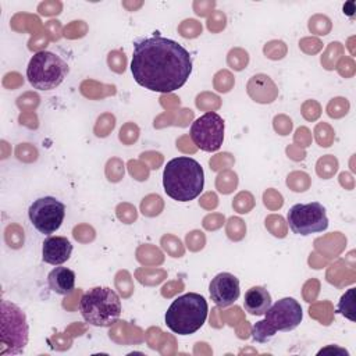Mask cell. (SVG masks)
Masks as SVG:
<instances>
[{
	"instance_id": "obj_2",
	"label": "cell",
	"mask_w": 356,
	"mask_h": 356,
	"mask_svg": "<svg viewBox=\"0 0 356 356\" xmlns=\"http://www.w3.org/2000/svg\"><path fill=\"white\" fill-rule=\"evenodd\" d=\"M204 185V172L195 159L179 156L171 159L163 171L165 193L178 202H189L200 195Z\"/></svg>"
},
{
	"instance_id": "obj_13",
	"label": "cell",
	"mask_w": 356,
	"mask_h": 356,
	"mask_svg": "<svg viewBox=\"0 0 356 356\" xmlns=\"http://www.w3.org/2000/svg\"><path fill=\"white\" fill-rule=\"evenodd\" d=\"M271 306V295L263 286H252L245 292L243 307L252 316H264Z\"/></svg>"
},
{
	"instance_id": "obj_15",
	"label": "cell",
	"mask_w": 356,
	"mask_h": 356,
	"mask_svg": "<svg viewBox=\"0 0 356 356\" xmlns=\"http://www.w3.org/2000/svg\"><path fill=\"white\" fill-rule=\"evenodd\" d=\"M337 313L355 321V288H349L339 299Z\"/></svg>"
},
{
	"instance_id": "obj_1",
	"label": "cell",
	"mask_w": 356,
	"mask_h": 356,
	"mask_svg": "<svg viewBox=\"0 0 356 356\" xmlns=\"http://www.w3.org/2000/svg\"><path fill=\"white\" fill-rule=\"evenodd\" d=\"M131 72L145 89L170 93L186 83L192 72V56L172 39L157 35L143 38L134 44Z\"/></svg>"
},
{
	"instance_id": "obj_11",
	"label": "cell",
	"mask_w": 356,
	"mask_h": 356,
	"mask_svg": "<svg viewBox=\"0 0 356 356\" xmlns=\"http://www.w3.org/2000/svg\"><path fill=\"white\" fill-rule=\"evenodd\" d=\"M209 292L217 307H227L239 298V280L231 273H218L210 281Z\"/></svg>"
},
{
	"instance_id": "obj_14",
	"label": "cell",
	"mask_w": 356,
	"mask_h": 356,
	"mask_svg": "<svg viewBox=\"0 0 356 356\" xmlns=\"http://www.w3.org/2000/svg\"><path fill=\"white\" fill-rule=\"evenodd\" d=\"M49 288L58 295H68L75 288V273L67 267H54L47 275Z\"/></svg>"
},
{
	"instance_id": "obj_5",
	"label": "cell",
	"mask_w": 356,
	"mask_h": 356,
	"mask_svg": "<svg viewBox=\"0 0 356 356\" xmlns=\"http://www.w3.org/2000/svg\"><path fill=\"white\" fill-rule=\"evenodd\" d=\"M1 330H0V356L19 355L28 343L29 327L25 313L14 303L1 300Z\"/></svg>"
},
{
	"instance_id": "obj_9",
	"label": "cell",
	"mask_w": 356,
	"mask_h": 356,
	"mask_svg": "<svg viewBox=\"0 0 356 356\" xmlns=\"http://www.w3.org/2000/svg\"><path fill=\"white\" fill-rule=\"evenodd\" d=\"M32 225L44 235L56 232L64 220L65 204L53 196H43L36 199L28 210Z\"/></svg>"
},
{
	"instance_id": "obj_7",
	"label": "cell",
	"mask_w": 356,
	"mask_h": 356,
	"mask_svg": "<svg viewBox=\"0 0 356 356\" xmlns=\"http://www.w3.org/2000/svg\"><path fill=\"white\" fill-rule=\"evenodd\" d=\"M289 228L298 235H312L323 232L328 227L325 207L318 202L293 204L286 216Z\"/></svg>"
},
{
	"instance_id": "obj_16",
	"label": "cell",
	"mask_w": 356,
	"mask_h": 356,
	"mask_svg": "<svg viewBox=\"0 0 356 356\" xmlns=\"http://www.w3.org/2000/svg\"><path fill=\"white\" fill-rule=\"evenodd\" d=\"M274 335H275V331L271 330V327L266 323V320H260L252 327V338L259 343H264L270 341Z\"/></svg>"
},
{
	"instance_id": "obj_8",
	"label": "cell",
	"mask_w": 356,
	"mask_h": 356,
	"mask_svg": "<svg viewBox=\"0 0 356 356\" xmlns=\"http://www.w3.org/2000/svg\"><path fill=\"white\" fill-rule=\"evenodd\" d=\"M224 120L214 111L197 117L191 127L192 142L204 152H217L224 140Z\"/></svg>"
},
{
	"instance_id": "obj_6",
	"label": "cell",
	"mask_w": 356,
	"mask_h": 356,
	"mask_svg": "<svg viewBox=\"0 0 356 356\" xmlns=\"http://www.w3.org/2000/svg\"><path fill=\"white\" fill-rule=\"evenodd\" d=\"M68 71V64L60 56L47 50H40L29 60L26 78L35 89L51 90L61 85Z\"/></svg>"
},
{
	"instance_id": "obj_4",
	"label": "cell",
	"mask_w": 356,
	"mask_h": 356,
	"mask_svg": "<svg viewBox=\"0 0 356 356\" xmlns=\"http://www.w3.org/2000/svg\"><path fill=\"white\" fill-rule=\"evenodd\" d=\"M121 310L118 295L107 286L90 288L79 300L83 320L95 327H111L120 318Z\"/></svg>"
},
{
	"instance_id": "obj_12",
	"label": "cell",
	"mask_w": 356,
	"mask_h": 356,
	"mask_svg": "<svg viewBox=\"0 0 356 356\" xmlns=\"http://www.w3.org/2000/svg\"><path fill=\"white\" fill-rule=\"evenodd\" d=\"M72 253V243L65 236H49L43 241L42 259L44 263L60 266L65 263Z\"/></svg>"
},
{
	"instance_id": "obj_3",
	"label": "cell",
	"mask_w": 356,
	"mask_h": 356,
	"mask_svg": "<svg viewBox=\"0 0 356 356\" xmlns=\"http://www.w3.org/2000/svg\"><path fill=\"white\" fill-rule=\"evenodd\" d=\"M209 314V306L200 293L189 292L172 300L165 312L167 327L178 335H191L202 328Z\"/></svg>"
},
{
	"instance_id": "obj_10",
	"label": "cell",
	"mask_w": 356,
	"mask_h": 356,
	"mask_svg": "<svg viewBox=\"0 0 356 356\" xmlns=\"http://www.w3.org/2000/svg\"><path fill=\"white\" fill-rule=\"evenodd\" d=\"M303 318L300 303L293 298H282L275 303H271L268 310L264 313L266 323L273 331H292Z\"/></svg>"
}]
</instances>
